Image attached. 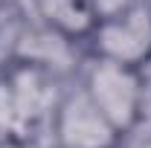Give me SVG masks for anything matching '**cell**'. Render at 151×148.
Wrapping results in <instances>:
<instances>
[{
  "label": "cell",
  "mask_w": 151,
  "mask_h": 148,
  "mask_svg": "<svg viewBox=\"0 0 151 148\" xmlns=\"http://www.w3.org/2000/svg\"><path fill=\"white\" fill-rule=\"evenodd\" d=\"M87 96L99 105L113 128L122 137L134 131L139 113V93H142V70L119 61H108L99 55H87L76 75Z\"/></svg>",
  "instance_id": "cell-1"
},
{
  "label": "cell",
  "mask_w": 151,
  "mask_h": 148,
  "mask_svg": "<svg viewBox=\"0 0 151 148\" xmlns=\"http://www.w3.org/2000/svg\"><path fill=\"white\" fill-rule=\"evenodd\" d=\"M47 131L55 148H119L122 139V134L108 122L78 78L64 87Z\"/></svg>",
  "instance_id": "cell-2"
},
{
  "label": "cell",
  "mask_w": 151,
  "mask_h": 148,
  "mask_svg": "<svg viewBox=\"0 0 151 148\" xmlns=\"http://www.w3.org/2000/svg\"><path fill=\"white\" fill-rule=\"evenodd\" d=\"M87 52L139 70L151 64V0H131L122 12L96 20Z\"/></svg>",
  "instance_id": "cell-3"
},
{
  "label": "cell",
  "mask_w": 151,
  "mask_h": 148,
  "mask_svg": "<svg viewBox=\"0 0 151 148\" xmlns=\"http://www.w3.org/2000/svg\"><path fill=\"white\" fill-rule=\"evenodd\" d=\"M134 131L151 134V64L142 67V93H139V113H137Z\"/></svg>",
  "instance_id": "cell-4"
},
{
  "label": "cell",
  "mask_w": 151,
  "mask_h": 148,
  "mask_svg": "<svg viewBox=\"0 0 151 148\" xmlns=\"http://www.w3.org/2000/svg\"><path fill=\"white\" fill-rule=\"evenodd\" d=\"M87 3H90V9H93L96 20H102V18H111L116 12H122L131 0H87Z\"/></svg>",
  "instance_id": "cell-5"
},
{
  "label": "cell",
  "mask_w": 151,
  "mask_h": 148,
  "mask_svg": "<svg viewBox=\"0 0 151 148\" xmlns=\"http://www.w3.org/2000/svg\"><path fill=\"white\" fill-rule=\"evenodd\" d=\"M3 3H15V0H0V6H3Z\"/></svg>",
  "instance_id": "cell-6"
}]
</instances>
